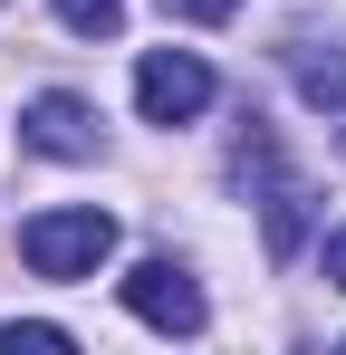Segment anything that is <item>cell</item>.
I'll return each mask as SVG.
<instances>
[{
	"mask_svg": "<svg viewBox=\"0 0 346 355\" xmlns=\"http://www.w3.org/2000/svg\"><path fill=\"white\" fill-rule=\"evenodd\" d=\"M19 259H29L39 279H97L115 259V211H97V202L39 211V221H19Z\"/></svg>",
	"mask_w": 346,
	"mask_h": 355,
	"instance_id": "obj_1",
	"label": "cell"
},
{
	"mask_svg": "<svg viewBox=\"0 0 346 355\" xmlns=\"http://www.w3.org/2000/svg\"><path fill=\"white\" fill-rule=\"evenodd\" d=\"M115 288H125V307H135L154 336H202V327H212V307H202V288H192V269L164 259V250H154V259H135Z\"/></svg>",
	"mask_w": 346,
	"mask_h": 355,
	"instance_id": "obj_2",
	"label": "cell"
},
{
	"mask_svg": "<svg viewBox=\"0 0 346 355\" xmlns=\"http://www.w3.org/2000/svg\"><path fill=\"white\" fill-rule=\"evenodd\" d=\"M135 106H145V125H192L212 106V67L192 49H145L135 58Z\"/></svg>",
	"mask_w": 346,
	"mask_h": 355,
	"instance_id": "obj_3",
	"label": "cell"
},
{
	"mask_svg": "<svg viewBox=\"0 0 346 355\" xmlns=\"http://www.w3.org/2000/svg\"><path fill=\"white\" fill-rule=\"evenodd\" d=\"M19 135H29L39 154H58V164H97V154H106V125H97V106H87V96H67V87L29 96Z\"/></svg>",
	"mask_w": 346,
	"mask_h": 355,
	"instance_id": "obj_4",
	"label": "cell"
},
{
	"mask_svg": "<svg viewBox=\"0 0 346 355\" xmlns=\"http://www.w3.org/2000/svg\"><path fill=\"white\" fill-rule=\"evenodd\" d=\"M58 29H77V39H115L125 29V0H49Z\"/></svg>",
	"mask_w": 346,
	"mask_h": 355,
	"instance_id": "obj_5",
	"label": "cell"
},
{
	"mask_svg": "<svg viewBox=\"0 0 346 355\" xmlns=\"http://www.w3.org/2000/svg\"><path fill=\"white\" fill-rule=\"evenodd\" d=\"M19 346H77V336L49 327V317H0V355H19Z\"/></svg>",
	"mask_w": 346,
	"mask_h": 355,
	"instance_id": "obj_6",
	"label": "cell"
},
{
	"mask_svg": "<svg viewBox=\"0 0 346 355\" xmlns=\"http://www.w3.org/2000/svg\"><path fill=\"white\" fill-rule=\"evenodd\" d=\"M164 10H173V19H202V29H222L240 0H164Z\"/></svg>",
	"mask_w": 346,
	"mask_h": 355,
	"instance_id": "obj_7",
	"label": "cell"
},
{
	"mask_svg": "<svg viewBox=\"0 0 346 355\" xmlns=\"http://www.w3.org/2000/svg\"><path fill=\"white\" fill-rule=\"evenodd\" d=\"M318 269H327V288H346V221L327 231V250H318Z\"/></svg>",
	"mask_w": 346,
	"mask_h": 355,
	"instance_id": "obj_8",
	"label": "cell"
},
{
	"mask_svg": "<svg viewBox=\"0 0 346 355\" xmlns=\"http://www.w3.org/2000/svg\"><path fill=\"white\" fill-rule=\"evenodd\" d=\"M337 144H346V106H337Z\"/></svg>",
	"mask_w": 346,
	"mask_h": 355,
	"instance_id": "obj_9",
	"label": "cell"
}]
</instances>
